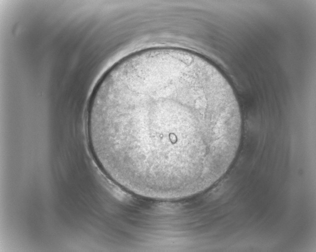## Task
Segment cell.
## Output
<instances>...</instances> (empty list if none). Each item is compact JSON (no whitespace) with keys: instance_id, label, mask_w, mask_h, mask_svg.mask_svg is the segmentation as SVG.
<instances>
[{"instance_id":"cell-1","label":"cell","mask_w":316,"mask_h":252,"mask_svg":"<svg viewBox=\"0 0 316 252\" xmlns=\"http://www.w3.org/2000/svg\"><path fill=\"white\" fill-rule=\"evenodd\" d=\"M242 117L230 85L200 56L174 48L132 54L102 76L86 129L104 172L133 194L174 200L200 193L237 154Z\"/></svg>"}]
</instances>
